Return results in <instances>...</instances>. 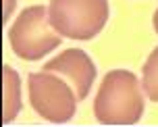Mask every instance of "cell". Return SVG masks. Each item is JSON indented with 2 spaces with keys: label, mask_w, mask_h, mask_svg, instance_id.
Listing matches in <instances>:
<instances>
[{
  "label": "cell",
  "mask_w": 158,
  "mask_h": 127,
  "mask_svg": "<svg viewBox=\"0 0 158 127\" xmlns=\"http://www.w3.org/2000/svg\"><path fill=\"white\" fill-rule=\"evenodd\" d=\"M94 112L104 125L137 123L143 112V94L137 77L127 69L108 71L96 94Z\"/></svg>",
  "instance_id": "cell-1"
},
{
  "label": "cell",
  "mask_w": 158,
  "mask_h": 127,
  "mask_svg": "<svg viewBox=\"0 0 158 127\" xmlns=\"http://www.w3.org/2000/svg\"><path fill=\"white\" fill-rule=\"evenodd\" d=\"M8 42L10 48L19 58L23 61H40L48 52H52L60 44V33L56 32L50 17L48 8L42 4L23 8L15 23L8 29Z\"/></svg>",
  "instance_id": "cell-2"
},
{
  "label": "cell",
  "mask_w": 158,
  "mask_h": 127,
  "mask_svg": "<svg viewBox=\"0 0 158 127\" xmlns=\"http://www.w3.org/2000/svg\"><path fill=\"white\" fill-rule=\"evenodd\" d=\"M50 23L71 40H92L108 21V0H50Z\"/></svg>",
  "instance_id": "cell-3"
},
{
  "label": "cell",
  "mask_w": 158,
  "mask_h": 127,
  "mask_svg": "<svg viewBox=\"0 0 158 127\" xmlns=\"http://www.w3.org/2000/svg\"><path fill=\"white\" fill-rule=\"evenodd\" d=\"M29 102L42 119L52 123H67L77 108V94L71 83L52 71L31 73L27 77Z\"/></svg>",
  "instance_id": "cell-4"
},
{
  "label": "cell",
  "mask_w": 158,
  "mask_h": 127,
  "mask_svg": "<svg viewBox=\"0 0 158 127\" xmlns=\"http://www.w3.org/2000/svg\"><path fill=\"white\" fill-rule=\"evenodd\" d=\"M44 71H52L71 83L77 100H85L96 79V65L81 48H69L44 65Z\"/></svg>",
  "instance_id": "cell-5"
},
{
  "label": "cell",
  "mask_w": 158,
  "mask_h": 127,
  "mask_svg": "<svg viewBox=\"0 0 158 127\" xmlns=\"http://www.w3.org/2000/svg\"><path fill=\"white\" fill-rule=\"evenodd\" d=\"M2 123H10L15 119L19 111H21V79H19V73L10 67L4 65L2 67Z\"/></svg>",
  "instance_id": "cell-6"
},
{
  "label": "cell",
  "mask_w": 158,
  "mask_h": 127,
  "mask_svg": "<svg viewBox=\"0 0 158 127\" xmlns=\"http://www.w3.org/2000/svg\"><path fill=\"white\" fill-rule=\"evenodd\" d=\"M142 86L152 102H158V46L152 50L142 69Z\"/></svg>",
  "instance_id": "cell-7"
},
{
  "label": "cell",
  "mask_w": 158,
  "mask_h": 127,
  "mask_svg": "<svg viewBox=\"0 0 158 127\" xmlns=\"http://www.w3.org/2000/svg\"><path fill=\"white\" fill-rule=\"evenodd\" d=\"M13 6H15V0H4V13H2V23H6L10 13H13Z\"/></svg>",
  "instance_id": "cell-8"
},
{
  "label": "cell",
  "mask_w": 158,
  "mask_h": 127,
  "mask_svg": "<svg viewBox=\"0 0 158 127\" xmlns=\"http://www.w3.org/2000/svg\"><path fill=\"white\" fill-rule=\"evenodd\" d=\"M154 29L158 33V8H156V13H154Z\"/></svg>",
  "instance_id": "cell-9"
}]
</instances>
